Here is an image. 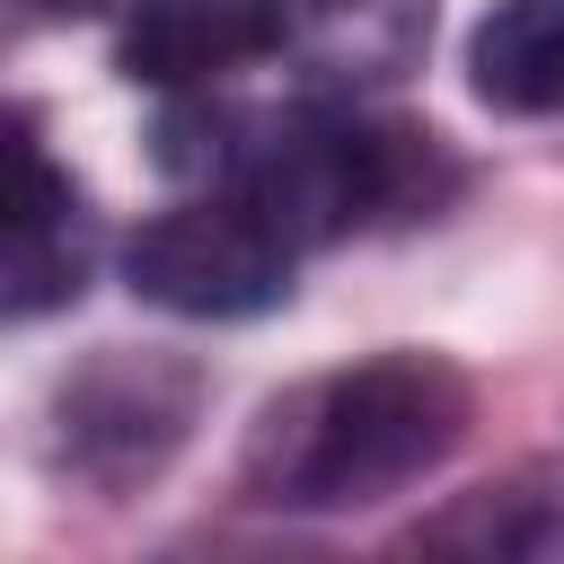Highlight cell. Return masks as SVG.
I'll return each mask as SVG.
<instances>
[{
  "instance_id": "6da1fadb",
  "label": "cell",
  "mask_w": 564,
  "mask_h": 564,
  "mask_svg": "<svg viewBox=\"0 0 564 564\" xmlns=\"http://www.w3.org/2000/svg\"><path fill=\"white\" fill-rule=\"evenodd\" d=\"M167 123H194L203 141H167V167H194L203 185L247 194L291 247H335L379 220H423L458 194V167L441 132L361 115V106H282V115H229L194 88Z\"/></svg>"
},
{
  "instance_id": "7a4b0ae2",
  "label": "cell",
  "mask_w": 564,
  "mask_h": 564,
  "mask_svg": "<svg viewBox=\"0 0 564 564\" xmlns=\"http://www.w3.org/2000/svg\"><path fill=\"white\" fill-rule=\"evenodd\" d=\"M467 414L476 397L441 352H370L282 388L238 449V485L273 511H352L432 476Z\"/></svg>"
},
{
  "instance_id": "3957f363",
  "label": "cell",
  "mask_w": 564,
  "mask_h": 564,
  "mask_svg": "<svg viewBox=\"0 0 564 564\" xmlns=\"http://www.w3.org/2000/svg\"><path fill=\"white\" fill-rule=\"evenodd\" d=\"M291 264L300 247L229 185H203L194 203L141 220L123 247L132 291L167 317H264L291 300Z\"/></svg>"
},
{
  "instance_id": "277c9868",
  "label": "cell",
  "mask_w": 564,
  "mask_h": 564,
  "mask_svg": "<svg viewBox=\"0 0 564 564\" xmlns=\"http://www.w3.org/2000/svg\"><path fill=\"white\" fill-rule=\"evenodd\" d=\"M194 405H203L194 361L106 352V361H88L79 379H62V397H53V458H62L70 476L123 494V485H141V476H159V467L176 458Z\"/></svg>"
},
{
  "instance_id": "5b68a950",
  "label": "cell",
  "mask_w": 564,
  "mask_h": 564,
  "mask_svg": "<svg viewBox=\"0 0 564 564\" xmlns=\"http://www.w3.org/2000/svg\"><path fill=\"white\" fill-rule=\"evenodd\" d=\"M264 53H291L282 0H141V9H123V35H115L123 79L167 88V97L220 88L229 70H247Z\"/></svg>"
},
{
  "instance_id": "8992f818",
  "label": "cell",
  "mask_w": 564,
  "mask_h": 564,
  "mask_svg": "<svg viewBox=\"0 0 564 564\" xmlns=\"http://www.w3.org/2000/svg\"><path fill=\"white\" fill-rule=\"evenodd\" d=\"M405 546L414 555H458V564H564V449L485 476L476 494L432 511Z\"/></svg>"
},
{
  "instance_id": "52a82bcc",
  "label": "cell",
  "mask_w": 564,
  "mask_h": 564,
  "mask_svg": "<svg viewBox=\"0 0 564 564\" xmlns=\"http://www.w3.org/2000/svg\"><path fill=\"white\" fill-rule=\"evenodd\" d=\"M88 282V212L70 176L35 150V123L18 115V194H9V317H44L79 300Z\"/></svg>"
},
{
  "instance_id": "ba28073f",
  "label": "cell",
  "mask_w": 564,
  "mask_h": 564,
  "mask_svg": "<svg viewBox=\"0 0 564 564\" xmlns=\"http://www.w3.org/2000/svg\"><path fill=\"white\" fill-rule=\"evenodd\" d=\"M282 26L317 79L352 88V79H397L423 53L432 0H282Z\"/></svg>"
},
{
  "instance_id": "9c48e42d",
  "label": "cell",
  "mask_w": 564,
  "mask_h": 564,
  "mask_svg": "<svg viewBox=\"0 0 564 564\" xmlns=\"http://www.w3.org/2000/svg\"><path fill=\"white\" fill-rule=\"evenodd\" d=\"M467 88L494 115H564V0H494L467 35Z\"/></svg>"
},
{
  "instance_id": "30bf717a",
  "label": "cell",
  "mask_w": 564,
  "mask_h": 564,
  "mask_svg": "<svg viewBox=\"0 0 564 564\" xmlns=\"http://www.w3.org/2000/svg\"><path fill=\"white\" fill-rule=\"evenodd\" d=\"M35 18H115V9H141V0H26Z\"/></svg>"
}]
</instances>
